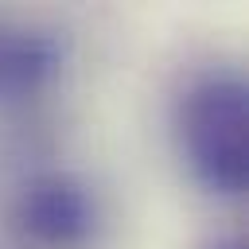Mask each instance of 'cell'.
I'll return each mask as SVG.
<instances>
[{"mask_svg": "<svg viewBox=\"0 0 249 249\" xmlns=\"http://www.w3.org/2000/svg\"><path fill=\"white\" fill-rule=\"evenodd\" d=\"M19 226L47 245H82L97 226V210L78 179L39 175L19 195Z\"/></svg>", "mask_w": 249, "mask_h": 249, "instance_id": "cell-2", "label": "cell"}, {"mask_svg": "<svg viewBox=\"0 0 249 249\" xmlns=\"http://www.w3.org/2000/svg\"><path fill=\"white\" fill-rule=\"evenodd\" d=\"M58 43L35 31H8L0 35V97L35 93L58 70Z\"/></svg>", "mask_w": 249, "mask_h": 249, "instance_id": "cell-3", "label": "cell"}, {"mask_svg": "<svg viewBox=\"0 0 249 249\" xmlns=\"http://www.w3.org/2000/svg\"><path fill=\"white\" fill-rule=\"evenodd\" d=\"M179 136L191 171L218 195H241L249 179V109L233 74L202 78L179 109Z\"/></svg>", "mask_w": 249, "mask_h": 249, "instance_id": "cell-1", "label": "cell"}]
</instances>
